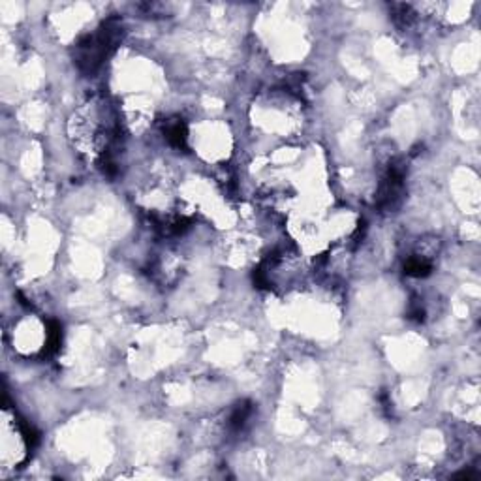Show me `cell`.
I'll return each mask as SVG.
<instances>
[{
    "mask_svg": "<svg viewBox=\"0 0 481 481\" xmlns=\"http://www.w3.org/2000/svg\"><path fill=\"white\" fill-rule=\"evenodd\" d=\"M404 271L410 276H427L432 271V260L423 254L410 256L404 263Z\"/></svg>",
    "mask_w": 481,
    "mask_h": 481,
    "instance_id": "cell-6",
    "label": "cell"
},
{
    "mask_svg": "<svg viewBox=\"0 0 481 481\" xmlns=\"http://www.w3.org/2000/svg\"><path fill=\"white\" fill-rule=\"evenodd\" d=\"M122 38V25L117 17H109L107 21L102 23L94 34L87 36L76 45V55L74 63L83 74H92L102 66Z\"/></svg>",
    "mask_w": 481,
    "mask_h": 481,
    "instance_id": "cell-2",
    "label": "cell"
},
{
    "mask_svg": "<svg viewBox=\"0 0 481 481\" xmlns=\"http://www.w3.org/2000/svg\"><path fill=\"white\" fill-rule=\"evenodd\" d=\"M60 342H63V329H60V326H58L57 322H49V326H47V340H45V350H43V354H55L58 350V346H60Z\"/></svg>",
    "mask_w": 481,
    "mask_h": 481,
    "instance_id": "cell-7",
    "label": "cell"
},
{
    "mask_svg": "<svg viewBox=\"0 0 481 481\" xmlns=\"http://www.w3.org/2000/svg\"><path fill=\"white\" fill-rule=\"evenodd\" d=\"M186 135H188V132H186L184 122H181L179 119L166 120V124H164V137L168 139L171 147L184 149L186 147Z\"/></svg>",
    "mask_w": 481,
    "mask_h": 481,
    "instance_id": "cell-5",
    "label": "cell"
},
{
    "mask_svg": "<svg viewBox=\"0 0 481 481\" xmlns=\"http://www.w3.org/2000/svg\"><path fill=\"white\" fill-rule=\"evenodd\" d=\"M404 168L403 162H391L388 168L385 177L380 183V190H378V207L382 211H391L401 203L404 192Z\"/></svg>",
    "mask_w": 481,
    "mask_h": 481,
    "instance_id": "cell-3",
    "label": "cell"
},
{
    "mask_svg": "<svg viewBox=\"0 0 481 481\" xmlns=\"http://www.w3.org/2000/svg\"><path fill=\"white\" fill-rule=\"evenodd\" d=\"M252 414H254L252 403L243 401V403L237 404L234 410H232V414H230V418H227V431L234 432V434H239L248 425V421L252 418Z\"/></svg>",
    "mask_w": 481,
    "mask_h": 481,
    "instance_id": "cell-4",
    "label": "cell"
},
{
    "mask_svg": "<svg viewBox=\"0 0 481 481\" xmlns=\"http://www.w3.org/2000/svg\"><path fill=\"white\" fill-rule=\"evenodd\" d=\"M71 139L85 153L104 156L119 142V122L106 98H92L70 120Z\"/></svg>",
    "mask_w": 481,
    "mask_h": 481,
    "instance_id": "cell-1",
    "label": "cell"
}]
</instances>
